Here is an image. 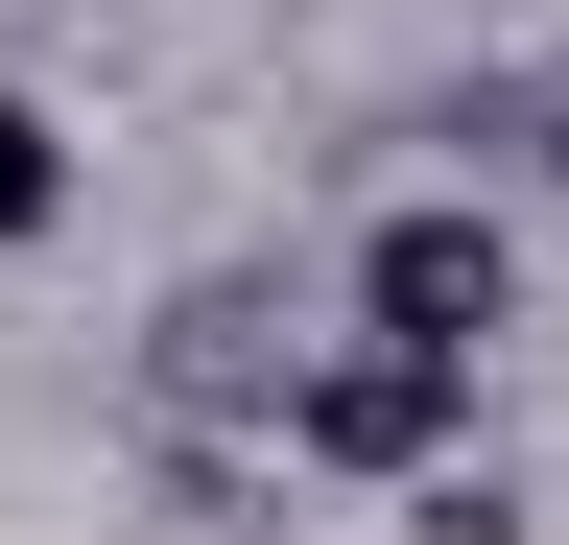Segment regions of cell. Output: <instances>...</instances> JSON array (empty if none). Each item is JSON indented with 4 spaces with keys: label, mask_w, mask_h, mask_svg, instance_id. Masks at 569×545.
<instances>
[{
    "label": "cell",
    "mask_w": 569,
    "mask_h": 545,
    "mask_svg": "<svg viewBox=\"0 0 569 545\" xmlns=\"http://www.w3.org/2000/svg\"><path fill=\"white\" fill-rule=\"evenodd\" d=\"M48 214H71V119H48V95H0V261H24Z\"/></svg>",
    "instance_id": "4"
},
{
    "label": "cell",
    "mask_w": 569,
    "mask_h": 545,
    "mask_svg": "<svg viewBox=\"0 0 569 545\" xmlns=\"http://www.w3.org/2000/svg\"><path fill=\"white\" fill-rule=\"evenodd\" d=\"M403 545H522V498H498V474H451V451H427V474H403Z\"/></svg>",
    "instance_id": "5"
},
{
    "label": "cell",
    "mask_w": 569,
    "mask_h": 545,
    "mask_svg": "<svg viewBox=\"0 0 569 545\" xmlns=\"http://www.w3.org/2000/svg\"><path fill=\"white\" fill-rule=\"evenodd\" d=\"M498 309H522V238H498L475 190H403V214L356 238V332H403V356H498Z\"/></svg>",
    "instance_id": "1"
},
{
    "label": "cell",
    "mask_w": 569,
    "mask_h": 545,
    "mask_svg": "<svg viewBox=\"0 0 569 545\" xmlns=\"http://www.w3.org/2000/svg\"><path fill=\"white\" fill-rule=\"evenodd\" d=\"M284 380H309V356H284L261 285H190L167 332H142V403H167V427H261V451H284Z\"/></svg>",
    "instance_id": "3"
},
{
    "label": "cell",
    "mask_w": 569,
    "mask_h": 545,
    "mask_svg": "<svg viewBox=\"0 0 569 545\" xmlns=\"http://www.w3.org/2000/svg\"><path fill=\"white\" fill-rule=\"evenodd\" d=\"M451 403H475V356L356 332V356H309V380H284V451H309V474H427V451H451Z\"/></svg>",
    "instance_id": "2"
}]
</instances>
